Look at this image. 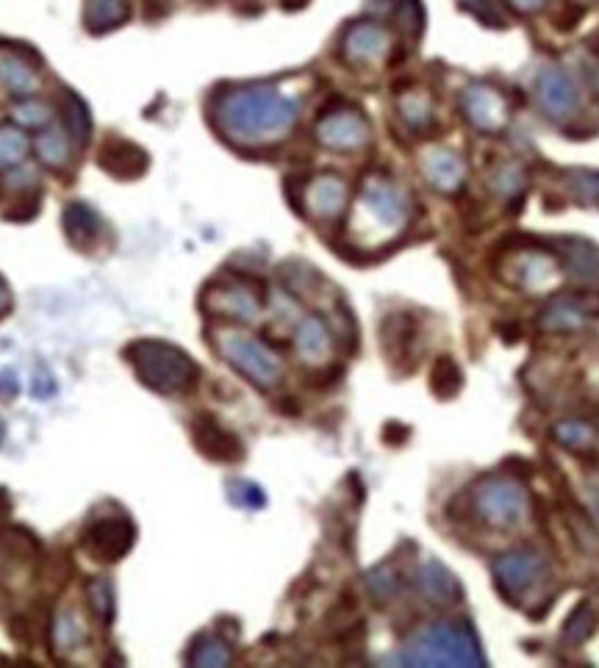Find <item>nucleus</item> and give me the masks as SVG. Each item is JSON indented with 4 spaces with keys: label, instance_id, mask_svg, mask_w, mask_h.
I'll return each instance as SVG.
<instances>
[{
    "label": "nucleus",
    "instance_id": "1",
    "mask_svg": "<svg viewBox=\"0 0 599 668\" xmlns=\"http://www.w3.org/2000/svg\"><path fill=\"white\" fill-rule=\"evenodd\" d=\"M300 120V100L276 87H242L222 92L214 122L222 137L244 148L281 142Z\"/></svg>",
    "mask_w": 599,
    "mask_h": 668
},
{
    "label": "nucleus",
    "instance_id": "2",
    "mask_svg": "<svg viewBox=\"0 0 599 668\" xmlns=\"http://www.w3.org/2000/svg\"><path fill=\"white\" fill-rule=\"evenodd\" d=\"M408 198L389 178L372 176L363 181L352 206L350 236L361 247H386L408 225Z\"/></svg>",
    "mask_w": 599,
    "mask_h": 668
},
{
    "label": "nucleus",
    "instance_id": "3",
    "mask_svg": "<svg viewBox=\"0 0 599 668\" xmlns=\"http://www.w3.org/2000/svg\"><path fill=\"white\" fill-rule=\"evenodd\" d=\"M126 356L139 380L161 395H181L198 383V367L192 358L167 341H133Z\"/></svg>",
    "mask_w": 599,
    "mask_h": 668
},
{
    "label": "nucleus",
    "instance_id": "4",
    "mask_svg": "<svg viewBox=\"0 0 599 668\" xmlns=\"http://www.w3.org/2000/svg\"><path fill=\"white\" fill-rule=\"evenodd\" d=\"M408 664H425V666H469L483 664L478 655V647L469 638L467 630L461 627H433V630L422 632L419 641H413L406 652Z\"/></svg>",
    "mask_w": 599,
    "mask_h": 668
},
{
    "label": "nucleus",
    "instance_id": "5",
    "mask_svg": "<svg viewBox=\"0 0 599 668\" xmlns=\"http://www.w3.org/2000/svg\"><path fill=\"white\" fill-rule=\"evenodd\" d=\"M222 356L233 363L242 375H248L253 383L259 386H272L281 378L283 367L278 361L276 352L267 345H261L259 339L248 333H239V330H222L220 339H217Z\"/></svg>",
    "mask_w": 599,
    "mask_h": 668
},
{
    "label": "nucleus",
    "instance_id": "6",
    "mask_svg": "<svg viewBox=\"0 0 599 668\" xmlns=\"http://www.w3.org/2000/svg\"><path fill=\"white\" fill-rule=\"evenodd\" d=\"M475 510L489 525L511 527L519 525L528 514V497H525L519 482L508 480V477H495V480H486L483 486L475 488Z\"/></svg>",
    "mask_w": 599,
    "mask_h": 668
},
{
    "label": "nucleus",
    "instance_id": "7",
    "mask_svg": "<svg viewBox=\"0 0 599 668\" xmlns=\"http://www.w3.org/2000/svg\"><path fill=\"white\" fill-rule=\"evenodd\" d=\"M372 137V128H369L367 117L356 109H336L328 111L322 120L317 122V139L319 144L330 150H361L363 144Z\"/></svg>",
    "mask_w": 599,
    "mask_h": 668
},
{
    "label": "nucleus",
    "instance_id": "8",
    "mask_svg": "<svg viewBox=\"0 0 599 668\" xmlns=\"http://www.w3.org/2000/svg\"><path fill=\"white\" fill-rule=\"evenodd\" d=\"M391 53V33L380 22H356L341 39V56L356 67L380 64Z\"/></svg>",
    "mask_w": 599,
    "mask_h": 668
},
{
    "label": "nucleus",
    "instance_id": "9",
    "mask_svg": "<svg viewBox=\"0 0 599 668\" xmlns=\"http://www.w3.org/2000/svg\"><path fill=\"white\" fill-rule=\"evenodd\" d=\"M133 544V525L122 516H109V519H100L83 532V549L92 555L94 560H106V564H114V560L126 558V552Z\"/></svg>",
    "mask_w": 599,
    "mask_h": 668
},
{
    "label": "nucleus",
    "instance_id": "10",
    "mask_svg": "<svg viewBox=\"0 0 599 668\" xmlns=\"http://www.w3.org/2000/svg\"><path fill=\"white\" fill-rule=\"evenodd\" d=\"M495 575L500 591L508 594L511 599H517L522 597L533 582H539V577L545 575V560L536 552H511L502 560H497Z\"/></svg>",
    "mask_w": 599,
    "mask_h": 668
},
{
    "label": "nucleus",
    "instance_id": "11",
    "mask_svg": "<svg viewBox=\"0 0 599 668\" xmlns=\"http://www.w3.org/2000/svg\"><path fill=\"white\" fill-rule=\"evenodd\" d=\"M463 111L478 131H500L508 122V100L491 87H469L463 92Z\"/></svg>",
    "mask_w": 599,
    "mask_h": 668
},
{
    "label": "nucleus",
    "instance_id": "12",
    "mask_svg": "<svg viewBox=\"0 0 599 668\" xmlns=\"http://www.w3.org/2000/svg\"><path fill=\"white\" fill-rule=\"evenodd\" d=\"M347 206V183L339 176H319L306 189V209L313 220H336Z\"/></svg>",
    "mask_w": 599,
    "mask_h": 668
},
{
    "label": "nucleus",
    "instance_id": "13",
    "mask_svg": "<svg viewBox=\"0 0 599 668\" xmlns=\"http://www.w3.org/2000/svg\"><path fill=\"white\" fill-rule=\"evenodd\" d=\"M194 441H198L200 452L222 460V463H233V460L242 458V441L233 433H228L214 417H200L194 422Z\"/></svg>",
    "mask_w": 599,
    "mask_h": 668
},
{
    "label": "nucleus",
    "instance_id": "14",
    "mask_svg": "<svg viewBox=\"0 0 599 668\" xmlns=\"http://www.w3.org/2000/svg\"><path fill=\"white\" fill-rule=\"evenodd\" d=\"M536 87H539L541 106H545V111L550 117H567L578 106V92H575V83L569 81L567 72L545 70Z\"/></svg>",
    "mask_w": 599,
    "mask_h": 668
},
{
    "label": "nucleus",
    "instance_id": "15",
    "mask_svg": "<svg viewBox=\"0 0 599 668\" xmlns=\"http://www.w3.org/2000/svg\"><path fill=\"white\" fill-rule=\"evenodd\" d=\"M0 87H6L17 98H28L37 92L39 76L20 50L0 48Z\"/></svg>",
    "mask_w": 599,
    "mask_h": 668
},
{
    "label": "nucleus",
    "instance_id": "16",
    "mask_svg": "<svg viewBox=\"0 0 599 668\" xmlns=\"http://www.w3.org/2000/svg\"><path fill=\"white\" fill-rule=\"evenodd\" d=\"M100 164L106 172L117 178H137L148 170V156L131 142H122V139H111L100 150Z\"/></svg>",
    "mask_w": 599,
    "mask_h": 668
},
{
    "label": "nucleus",
    "instance_id": "17",
    "mask_svg": "<svg viewBox=\"0 0 599 668\" xmlns=\"http://www.w3.org/2000/svg\"><path fill=\"white\" fill-rule=\"evenodd\" d=\"M422 172L430 187L439 192H458L463 183V164L450 150H430L422 159Z\"/></svg>",
    "mask_w": 599,
    "mask_h": 668
},
{
    "label": "nucleus",
    "instance_id": "18",
    "mask_svg": "<svg viewBox=\"0 0 599 668\" xmlns=\"http://www.w3.org/2000/svg\"><path fill=\"white\" fill-rule=\"evenodd\" d=\"M211 297H214L217 311L226 313V317L242 319V322H256L261 313V300L248 286H226V289L214 291Z\"/></svg>",
    "mask_w": 599,
    "mask_h": 668
},
{
    "label": "nucleus",
    "instance_id": "19",
    "mask_svg": "<svg viewBox=\"0 0 599 668\" xmlns=\"http://www.w3.org/2000/svg\"><path fill=\"white\" fill-rule=\"evenodd\" d=\"M100 217L89 209L87 203H72L64 211V230L70 236V241H76L78 247H89L100 239Z\"/></svg>",
    "mask_w": 599,
    "mask_h": 668
},
{
    "label": "nucleus",
    "instance_id": "20",
    "mask_svg": "<svg viewBox=\"0 0 599 668\" xmlns=\"http://www.w3.org/2000/svg\"><path fill=\"white\" fill-rule=\"evenodd\" d=\"M298 352L302 361L319 363L330 352V333L319 317H308L298 330Z\"/></svg>",
    "mask_w": 599,
    "mask_h": 668
},
{
    "label": "nucleus",
    "instance_id": "21",
    "mask_svg": "<svg viewBox=\"0 0 599 668\" xmlns=\"http://www.w3.org/2000/svg\"><path fill=\"white\" fill-rule=\"evenodd\" d=\"M87 641V627H83V619L78 616V610L64 608L56 614L53 619V647L56 652L67 655L81 649V644Z\"/></svg>",
    "mask_w": 599,
    "mask_h": 668
},
{
    "label": "nucleus",
    "instance_id": "22",
    "mask_svg": "<svg viewBox=\"0 0 599 668\" xmlns=\"http://www.w3.org/2000/svg\"><path fill=\"white\" fill-rule=\"evenodd\" d=\"M128 14H131L128 0H87V9H83V20L92 31H111L122 26Z\"/></svg>",
    "mask_w": 599,
    "mask_h": 668
},
{
    "label": "nucleus",
    "instance_id": "23",
    "mask_svg": "<svg viewBox=\"0 0 599 668\" xmlns=\"http://www.w3.org/2000/svg\"><path fill=\"white\" fill-rule=\"evenodd\" d=\"M67 128L61 131V128H48V131L42 133V137L37 139V153L39 159H42V164L53 167V170H61V167L70 164V137H67Z\"/></svg>",
    "mask_w": 599,
    "mask_h": 668
},
{
    "label": "nucleus",
    "instance_id": "24",
    "mask_svg": "<svg viewBox=\"0 0 599 668\" xmlns=\"http://www.w3.org/2000/svg\"><path fill=\"white\" fill-rule=\"evenodd\" d=\"M519 280L533 291L547 289L556 280V263L545 252H533V256L519 261Z\"/></svg>",
    "mask_w": 599,
    "mask_h": 668
},
{
    "label": "nucleus",
    "instance_id": "25",
    "mask_svg": "<svg viewBox=\"0 0 599 668\" xmlns=\"http://www.w3.org/2000/svg\"><path fill=\"white\" fill-rule=\"evenodd\" d=\"M28 148H31V142H28V137L20 128L0 126V170H14V167H20L22 161H26Z\"/></svg>",
    "mask_w": 599,
    "mask_h": 668
},
{
    "label": "nucleus",
    "instance_id": "26",
    "mask_svg": "<svg viewBox=\"0 0 599 668\" xmlns=\"http://www.w3.org/2000/svg\"><path fill=\"white\" fill-rule=\"evenodd\" d=\"M586 322V308L578 300H561L547 308L545 328L550 330H575Z\"/></svg>",
    "mask_w": 599,
    "mask_h": 668
},
{
    "label": "nucleus",
    "instance_id": "27",
    "mask_svg": "<svg viewBox=\"0 0 599 668\" xmlns=\"http://www.w3.org/2000/svg\"><path fill=\"white\" fill-rule=\"evenodd\" d=\"M189 664L206 666V668L228 666L231 664V647H228L226 641H220V638L206 636V638H200L198 647L192 649V655H189Z\"/></svg>",
    "mask_w": 599,
    "mask_h": 668
},
{
    "label": "nucleus",
    "instance_id": "28",
    "mask_svg": "<svg viewBox=\"0 0 599 668\" xmlns=\"http://www.w3.org/2000/svg\"><path fill=\"white\" fill-rule=\"evenodd\" d=\"M422 588L430 599H439V602H445V599L450 602L452 597H458V586L452 582V577L436 564L422 569Z\"/></svg>",
    "mask_w": 599,
    "mask_h": 668
},
{
    "label": "nucleus",
    "instance_id": "29",
    "mask_svg": "<svg viewBox=\"0 0 599 668\" xmlns=\"http://www.w3.org/2000/svg\"><path fill=\"white\" fill-rule=\"evenodd\" d=\"M400 117L413 128V131H419V128H428L430 120H433L430 100L425 98V94H417V92L406 94V98H400Z\"/></svg>",
    "mask_w": 599,
    "mask_h": 668
},
{
    "label": "nucleus",
    "instance_id": "30",
    "mask_svg": "<svg viewBox=\"0 0 599 668\" xmlns=\"http://www.w3.org/2000/svg\"><path fill=\"white\" fill-rule=\"evenodd\" d=\"M87 597H89V605H92V610L98 614V619L111 621V616H114V588H111V582L103 580V577H98V580L89 582Z\"/></svg>",
    "mask_w": 599,
    "mask_h": 668
},
{
    "label": "nucleus",
    "instance_id": "31",
    "mask_svg": "<svg viewBox=\"0 0 599 668\" xmlns=\"http://www.w3.org/2000/svg\"><path fill=\"white\" fill-rule=\"evenodd\" d=\"M461 389V372L450 358H441L433 369V391L439 397H452Z\"/></svg>",
    "mask_w": 599,
    "mask_h": 668
},
{
    "label": "nucleus",
    "instance_id": "32",
    "mask_svg": "<svg viewBox=\"0 0 599 668\" xmlns=\"http://www.w3.org/2000/svg\"><path fill=\"white\" fill-rule=\"evenodd\" d=\"M64 122H67V131L72 133V139H78V142H87L89 117H87V109H83V103L76 98V94H70V98H67Z\"/></svg>",
    "mask_w": 599,
    "mask_h": 668
},
{
    "label": "nucleus",
    "instance_id": "33",
    "mask_svg": "<svg viewBox=\"0 0 599 668\" xmlns=\"http://www.w3.org/2000/svg\"><path fill=\"white\" fill-rule=\"evenodd\" d=\"M11 114H14V120L20 122V126L42 128V126H48V122H50V106L37 103V100H28V103L14 106V111H11Z\"/></svg>",
    "mask_w": 599,
    "mask_h": 668
},
{
    "label": "nucleus",
    "instance_id": "34",
    "mask_svg": "<svg viewBox=\"0 0 599 668\" xmlns=\"http://www.w3.org/2000/svg\"><path fill=\"white\" fill-rule=\"evenodd\" d=\"M369 591L378 599H389L397 591V575L391 571V566H380L369 575Z\"/></svg>",
    "mask_w": 599,
    "mask_h": 668
},
{
    "label": "nucleus",
    "instance_id": "35",
    "mask_svg": "<svg viewBox=\"0 0 599 668\" xmlns=\"http://www.w3.org/2000/svg\"><path fill=\"white\" fill-rule=\"evenodd\" d=\"M591 630H595V616H591L589 608H580L578 614L572 616V621H569L567 638H572V641H583L586 636H591Z\"/></svg>",
    "mask_w": 599,
    "mask_h": 668
},
{
    "label": "nucleus",
    "instance_id": "36",
    "mask_svg": "<svg viewBox=\"0 0 599 668\" xmlns=\"http://www.w3.org/2000/svg\"><path fill=\"white\" fill-rule=\"evenodd\" d=\"M463 9L472 11L478 20H486V22H495V26H502V17L500 11H497L495 0H461Z\"/></svg>",
    "mask_w": 599,
    "mask_h": 668
},
{
    "label": "nucleus",
    "instance_id": "37",
    "mask_svg": "<svg viewBox=\"0 0 599 668\" xmlns=\"http://www.w3.org/2000/svg\"><path fill=\"white\" fill-rule=\"evenodd\" d=\"M231 497L237 499L239 505H248V508H259V505H264V493H261L256 486H250V482H233Z\"/></svg>",
    "mask_w": 599,
    "mask_h": 668
},
{
    "label": "nucleus",
    "instance_id": "38",
    "mask_svg": "<svg viewBox=\"0 0 599 668\" xmlns=\"http://www.w3.org/2000/svg\"><path fill=\"white\" fill-rule=\"evenodd\" d=\"M558 439L567 441L569 447H583L591 441V430L583 428V425H578V422H569V425H563V428H558Z\"/></svg>",
    "mask_w": 599,
    "mask_h": 668
},
{
    "label": "nucleus",
    "instance_id": "39",
    "mask_svg": "<svg viewBox=\"0 0 599 668\" xmlns=\"http://www.w3.org/2000/svg\"><path fill=\"white\" fill-rule=\"evenodd\" d=\"M17 389H20V386H17L14 375L11 372L0 375V397H3V400H11V397L17 395Z\"/></svg>",
    "mask_w": 599,
    "mask_h": 668
},
{
    "label": "nucleus",
    "instance_id": "40",
    "mask_svg": "<svg viewBox=\"0 0 599 668\" xmlns=\"http://www.w3.org/2000/svg\"><path fill=\"white\" fill-rule=\"evenodd\" d=\"M580 187L586 189V198H591L595 203H599V176H583V181H580Z\"/></svg>",
    "mask_w": 599,
    "mask_h": 668
},
{
    "label": "nucleus",
    "instance_id": "41",
    "mask_svg": "<svg viewBox=\"0 0 599 668\" xmlns=\"http://www.w3.org/2000/svg\"><path fill=\"white\" fill-rule=\"evenodd\" d=\"M9 308H11V291H9V286H6V280L0 278V317H3Z\"/></svg>",
    "mask_w": 599,
    "mask_h": 668
},
{
    "label": "nucleus",
    "instance_id": "42",
    "mask_svg": "<svg viewBox=\"0 0 599 668\" xmlns=\"http://www.w3.org/2000/svg\"><path fill=\"white\" fill-rule=\"evenodd\" d=\"M511 6L517 11H536L545 6V0H511Z\"/></svg>",
    "mask_w": 599,
    "mask_h": 668
},
{
    "label": "nucleus",
    "instance_id": "43",
    "mask_svg": "<svg viewBox=\"0 0 599 668\" xmlns=\"http://www.w3.org/2000/svg\"><path fill=\"white\" fill-rule=\"evenodd\" d=\"M589 44H591V50H597V53H599V31L589 39Z\"/></svg>",
    "mask_w": 599,
    "mask_h": 668
},
{
    "label": "nucleus",
    "instance_id": "44",
    "mask_svg": "<svg viewBox=\"0 0 599 668\" xmlns=\"http://www.w3.org/2000/svg\"><path fill=\"white\" fill-rule=\"evenodd\" d=\"M3 433H6V428H3V422H0V441H3Z\"/></svg>",
    "mask_w": 599,
    "mask_h": 668
},
{
    "label": "nucleus",
    "instance_id": "45",
    "mask_svg": "<svg viewBox=\"0 0 599 668\" xmlns=\"http://www.w3.org/2000/svg\"><path fill=\"white\" fill-rule=\"evenodd\" d=\"M597 505H599V493H597Z\"/></svg>",
    "mask_w": 599,
    "mask_h": 668
}]
</instances>
